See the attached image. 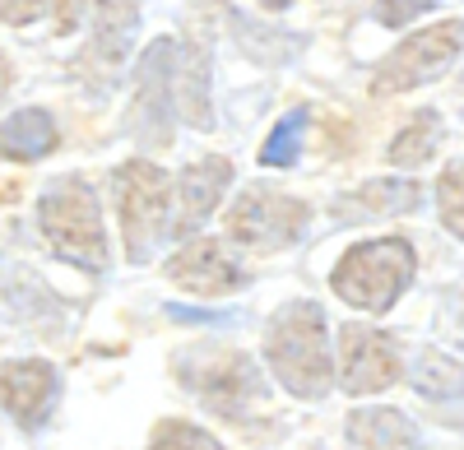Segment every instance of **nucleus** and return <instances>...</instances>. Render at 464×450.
<instances>
[{"mask_svg": "<svg viewBox=\"0 0 464 450\" xmlns=\"http://www.w3.org/2000/svg\"><path fill=\"white\" fill-rule=\"evenodd\" d=\"M177 377L190 395H200L214 414L223 418H242L256 399H265V381L246 353L237 349H200V353H181L177 358Z\"/></svg>", "mask_w": 464, "mask_h": 450, "instance_id": "obj_5", "label": "nucleus"}, {"mask_svg": "<svg viewBox=\"0 0 464 450\" xmlns=\"http://www.w3.org/2000/svg\"><path fill=\"white\" fill-rule=\"evenodd\" d=\"M464 52V24L459 19H446V24H432L428 33H413L409 43H400L391 56L381 61L376 70V93H404V89H418L437 80L441 70L455 65V56Z\"/></svg>", "mask_w": 464, "mask_h": 450, "instance_id": "obj_7", "label": "nucleus"}, {"mask_svg": "<svg viewBox=\"0 0 464 450\" xmlns=\"http://www.w3.org/2000/svg\"><path fill=\"white\" fill-rule=\"evenodd\" d=\"M437 144H441V117L437 111H418V117L391 139V158L395 168H418V163H428L437 154Z\"/></svg>", "mask_w": 464, "mask_h": 450, "instance_id": "obj_18", "label": "nucleus"}, {"mask_svg": "<svg viewBox=\"0 0 464 450\" xmlns=\"http://www.w3.org/2000/svg\"><path fill=\"white\" fill-rule=\"evenodd\" d=\"M260 5H265V10H288L293 0H260Z\"/></svg>", "mask_w": 464, "mask_h": 450, "instance_id": "obj_27", "label": "nucleus"}, {"mask_svg": "<svg viewBox=\"0 0 464 450\" xmlns=\"http://www.w3.org/2000/svg\"><path fill=\"white\" fill-rule=\"evenodd\" d=\"M149 450H223V445L209 432L190 427V423H159V427H153Z\"/></svg>", "mask_w": 464, "mask_h": 450, "instance_id": "obj_22", "label": "nucleus"}, {"mask_svg": "<svg viewBox=\"0 0 464 450\" xmlns=\"http://www.w3.org/2000/svg\"><path fill=\"white\" fill-rule=\"evenodd\" d=\"M177 89H181V111L190 126H209V52L190 47L177 52Z\"/></svg>", "mask_w": 464, "mask_h": 450, "instance_id": "obj_17", "label": "nucleus"}, {"mask_svg": "<svg viewBox=\"0 0 464 450\" xmlns=\"http://www.w3.org/2000/svg\"><path fill=\"white\" fill-rule=\"evenodd\" d=\"M265 358L275 367L284 390L297 399H321L330 390V344H325V311L316 302H293L269 321Z\"/></svg>", "mask_w": 464, "mask_h": 450, "instance_id": "obj_1", "label": "nucleus"}, {"mask_svg": "<svg viewBox=\"0 0 464 450\" xmlns=\"http://www.w3.org/2000/svg\"><path fill=\"white\" fill-rule=\"evenodd\" d=\"M422 205V191L413 181H367L362 191L334 205V218H367V214H409Z\"/></svg>", "mask_w": 464, "mask_h": 450, "instance_id": "obj_16", "label": "nucleus"}, {"mask_svg": "<svg viewBox=\"0 0 464 450\" xmlns=\"http://www.w3.org/2000/svg\"><path fill=\"white\" fill-rule=\"evenodd\" d=\"M37 223H43L47 246L74 270L102 274L107 270V237H102V214H98V196L80 177L56 181L52 191L37 205Z\"/></svg>", "mask_w": 464, "mask_h": 450, "instance_id": "obj_2", "label": "nucleus"}, {"mask_svg": "<svg viewBox=\"0 0 464 450\" xmlns=\"http://www.w3.org/2000/svg\"><path fill=\"white\" fill-rule=\"evenodd\" d=\"M339 358H343L339 381L348 395H376V390L400 381V353L391 344V334H381L372 325H343Z\"/></svg>", "mask_w": 464, "mask_h": 450, "instance_id": "obj_9", "label": "nucleus"}, {"mask_svg": "<svg viewBox=\"0 0 464 450\" xmlns=\"http://www.w3.org/2000/svg\"><path fill=\"white\" fill-rule=\"evenodd\" d=\"M177 43L159 37L135 70V135L140 144H172V93H177Z\"/></svg>", "mask_w": 464, "mask_h": 450, "instance_id": "obj_8", "label": "nucleus"}, {"mask_svg": "<svg viewBox=\"0 0 464 450\" xmlns=\"http://www.w3.org/2000/svg\"><path fill=\"white\" fill-rule=\"evenodd\" d=\"M302 139H306V111H288L279 117V126L269 130L265 148H260V163L265 168H293L302 154Z\"/></svg>", "mask_w": 464, "mask_h": 450, "instance_id": "obj_20", "label": "nucleus"}, {"mask_svg": "<svg viewBox=\"0 0 464 450\" xmlns=\"http://www.w3.org/2000/svg\"><path fill=\"white\" fill-rule=\"evenodd\" d=\"M437 205H441V223L450 233L464 237V163H450L437 181Z\"/></svg>", "mask_w": 464, "mask_h": 450, "instance_id": "obj_21", "label": "nucleus"}, {"mask_svg": "<svg viewBox=\"0 0 464 450\" xmlns=\"http://www.w3.org/2000/svg\"><path fill=\"white\" fill-rule=\"evenodd\" d=\"M61 395V377L56 367L43 358H24V362H5L0 367V408L19 423V427H43L52 418V404Z\"/></svg>", "mask_w": 464, "mask_h": 450, "instance_id": "obj_10", "label": "nucleus"}, {"mask_svg": "<svg viewBox=\"0 0 464 450\" xmlns=\"http://www.w3.org/2000/svg\"><path fill=\"white\" fill-rule=\"evenodd\" d=\"M348 441L358 450H422L418 427L400 408H358L348 418Z\"/></svg>", "mask_w": 464, "mask_h": 450, "instance_id": "obj_15", "label": "nucleus"}, {"mask_svg": "<svg viewBox=\"0 0 464 450\" xmlns=\"http://www.w3.org/2000/svg\"><path fill=\"white\" fill-rule=\"evenodd\" d=\"M43 10H47V0H0V24L24 28V24H33Z\"/></svg>", "mask_w": 464, "mask_h": 450, "instance_id": "obj_24", "label": "nucleus"}, {"mask_svg": "<svg viewBox=\"0 0 464 450\" xmlns=\"http://www.w3.org/2000/svg\"><path fill=\"white\" fill-rule=\"evenodd\" d=\"M56 121H52V111L43 107H24L14 111V117L0 126V158H14V163H37V158H47L52 148H56Z\"/></svg>", "mask_w": 464, "mask_h": 450, "instance_id": "obj_14", "label": "nucleus"}, {"mask_svg": "<svg viewBox=\"0 0 464 450\" xmlns=\"http://www.w3.org/2000/svg\"><path fill=\"white\" fill-rule=\"evenodd\" d=\"M413 246L400 237L385 242H362L353 246L330 274L334 292L358 311H391L400 302V292L413 283Z\"/></svg>", "mask_w": 464, "mask_h": 450, "instance_id": "obj_3", "label": "nucleus"}, {"mask_svg": "<svg viewBox=\"0 0 464 450\" xmlns=\"http://www.w3.org/2000/svg\"><path fill=\"white\" fill-rule=\"evenodd\" d=\"M413 386H418V395H428V399H464V367L441 358V353H422Z\"/></svg>", "mask_w": 464, "mask_h": 450, "instance_id": "obj_19", "label": "nucleus"}, {"mask_svg": "<svg viewBox=\"0 0 464 450\" xmlns=\"http://www.w3.org/2000/svg\"><path fill=\"white\" fill-rule=\"evenodd\" d=\"M84 5H89V0H52V10H56V33H61V37H70L74 28H80Z\"/></svg>", "mask_w": 464, "mask_h": 450, "instance_id": "obj_25", "label": "nucleus"}, {"mask_svg": "<svg viewBox=\"0 0 464 450\" xmlns=\"http://www.w3.org/2000/svg\"><path fill=\"white\" fill-rule=\"evenodd\" d=\"M306 218H312V209L302 200L279 196L269 186H246L227 214V237L242 242L246 251H284L306 233Z\"/></svg>", "mask_w": 464, "mask_h": 450, "instance_id": "obj_6", "label": "nucleus"}, {"mask_svg": "<svg viewBox=\"0 0 464 450\" xmlns=\"http://www.w3.org/2000/svg\"><path fill=\"white\" fill-rule=\"evenodd\" d=\"M227 181H232V163L227 158H218V154H209V158H200V163H190L186 172H181V181H177V200H181V214H177V237H190L200 228V223L218 209V200H223V191H227Z\"/></svg>", "mask_w": 464, "mask_h": 450, "instance_id": "obj_12", "label": "nucleus"}, {"mask_svg": "<svg viewBox=\"0 0 464 450\" xmlns=\"http://www.w3.org/2000/svg\"><path fill=\"white\" fill-rule=\"evenodd\" d=\"M422 10H428L422 0H381V5H376V19H381L385 28H400V24L418 19Z\"/></svg>", "mask_w": 464, "mask_h": 450, "instance_id": "obj_23", "label": "nucleus"}, {"mask_svg": "<svg viewBox=\"0 0 464 450\" xmlns=\"http://www.w3.org/2000/svg\"><path fill=\"white\" fill-rule=\"evenodd\" d=\"M168 279L196 297H227L246 283V270L232 260V251L223 242H190L168 260Z\"/></svg>", "mask_w": 464, "mask_h": 450, "instance_id": "obj_11", "label": "nucleus"}, {"mask_svg": "<svg viewBox=\"0 0 464 450\" xmlns=\"http://www.w3.org/2000/svg\"><path fill=\"white\" fill-rule=\"evenodd\" d=\"M140 28V0H93V43L89 61L116 70L130 56V37Z\"/></svg>", "mask_w": 464, "mask_h": 450, "instance_id": "obj_13", "label": "nucleus"}, {"mask_svg": "<svg viewBox=\"0 0 464 450\" xmlns=\"http://www.w3.org/2000/svg\"><path fill=\"white\" fill-rule=\"evenodd\" d=\"M116 186V209H121V233L126 251L135 265L153 255V246L168 233V205H172V181L163 168H153L149 158H130L111 172Z\"/></svg>", "mask_w": 464, "mask_h": 450, "instance_id": "obj_4", "label": "nucleus"}, {"mask_svg": "<svg viewBox=\"0 0 464 450\" xmlns=\"http://www.w3.org/2000/svg\"><path fill=\"white\" fill-rule=\"evenodd\" d=\"M5 89H10V61L0 56V98H5Z\"/></svg>", "mask_w": 464, "mask_h": 450, "instance_id": "obj_26", "label": "nucleus"}]
</instances>
